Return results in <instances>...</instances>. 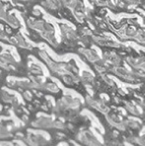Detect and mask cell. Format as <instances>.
<instances>
[{"label": "cell", "instance_id": "cell-1", "mask_svg": "<svg viewBox=\"0 0 145 146\" xmlns=\"http://www.w3.org/2000/svg\"><path fill=\"white\" fill-rule=\"evenodd\" d=\"M31 125L35 128H42V129L53 128V121L50 117H40L32 121Z\"/></svg>", "mask_w": 145, "mask_h": 146}, {"label": "cell", "instance_id": "cell-2", "mask_svg": "<svg viewBox=\"0 0 145 146\" xmlns=\"http://www.w3.org/2000/svg\"><path fill=\"white\" fill-rule=\"evenodd\" d=\"M25 141L30 145H46L48 143V139L42 134L29 133L25 138Z\"/></svg>", "mask_w": 145, "mask_h": 146}, {"label": "cell", "instance_id": "cell-3", "mask_svg": "<svg viewBox=\"0 0 145 146\" xmlns=\"http://www.w3.org/2000/svg\"><path fill=\"white\" fill-rule=\"evenodd\" d=\"M44 23H46L44 20H36V19L30 18V19H28V21H27V26L30 29H33V30H36V31L40 32L44 30Z\"/></svg>", "mask_w": 145, "mask_h": 146}, {"label": "cell", "instance_id": "cell-4", "mask_svg": "<svg viewBox=\"0 0 145 146\" xmlns=\"http://www.w3.org/2000/svg\"><path fill=\"white\" fill-rule=\"evenodd\" d=\"M4 21H5L10 27L13 28V29H18V28H20V26H21V23H20V21H19V19L17 18L15 15L10 14V13H7V14H6L5 18H4Z\"/></svg>", "mask_w": 145, "mask_h": 146}, {"label": "cell", "instance_id": "cell-5", "mask_svg": "<svg viewBox=\"0 0 145 146\" xmlns=\"http://www.w3.org/2000/svg\"><path fill=\"white\" fill-rule=\"evenodd\" d=\"M14 36H15V38H16V40H17V46H16L21 48H25V49H32V48H33V46H32L31 44H30L29 42L25 40V38L21 35L20 33L16 34Z\"/></svg>", "mask_w": 145, "mask_h": 146}, {"label": "cell", "instance_id": "cell-6", "mask_svg": "<svg viewBox=\"0 0 145 146\" xmlns=\"http://www.w3.org/2000/svg\"><path fill=\"white\" fill-rule=\"evenodd\" d=\"M42 6L46 10H57L61 5L58 0H44L42 2Z\"/></svg>", "mask_w": 145, "mask_h": 146}, {"label": "cell", "instance_id": "cell-7", "mask_svg": "<svg viewBox=\"0 0 145 146\" xmlns=\"http://www.w3.org/2000/svg\"><path fill=\"white\" fill-rule=\"evenodd\" d=\"M15 97H16V96L11 95L9 92H7L6 90H4V89H2L1 91H0V100H1L3 103H6V104L11 105L12 101H13V99Z\"/></svg>", "mask_w": 145, "mask_h": 146}, {"label": "cell", "instance_id": "cell-8", "mask_svg": "<svg viewBox=\"0 0 145 146\" xmlns=\"http://www.w3.org/2000/svg\"><path fill=\"white\" fill-rule=\"evenodd\" d=\"M1 56H2V58H3L6 62H7L8 64H11V65H13V64L17 63V60L15 59L14 55L12 54V53L10 52L9 50H5L4 52H2L1 53Z\"/></svg>", "mask_w": 145, "mask_h": 146}, {"label": "cell", "instance_id": "cell-9", "mask_svg": "<svg viewBox=\"0 0 145 146\" xmlns=\"http://www.w3.org/2000/svg\"><path fill=\"white\" fill-rule=\"evenodd\" d=\"M29 71L32 75H44V70H42V68L36 63H30Z\"/></svg>", "mask_w": 145, "mask_h": 146}, {"label": "cell", "instance_id": "cell-10", "mask_svg": "<svg viewBox=\"0 0 145 146\" xmlns=\"http://www.w3.org/2000/svg\"><path fill=\"white\" fill-rule=\"evenodd\" d=\"M44 90L48 92H50V93H58L59 92V87L54 83H44Z\"/></svg>", "mask_w": 145, "mask_h": 146}, {"label": "cell", "instance_id": "cell-11", "mask_svg": "<svg viewBox=\"0 0 145 146\" xmlns=\"http://www.w3.org/2000/svg\"><path fill=\"white\" fill-rule=\"evenodd\" d=\"M11 136V131L7 125H0V139H5Z\"/></svg>", "mask_w": 145, "mask_h": 146}, {"label": "cell", "instance_id": "cell-12", "mask_svg": "<svg viewBox=\"0 0 145 146\" xmlns=\"http://www.w3.org/2000/svg\"><path fill=\"white\" fill-rule=\"evenodd\" d=\"M30 86H31V81L29 80H16V87L22 88V89L28 90L30 89Z\"/></svg>", "mask_w": 145, "mask_h": 146}, {"label": "cell", "instance_id": "cell-13", "mask_svg": "<svg viewBox=\"0 0 145 146\" xmlns=\"http://www.w3.org/2000/svg\"><path fill=\"white\" fill-rule=\"evenodd\" d=\"M77 4H78L77 0H64L62 6H65V7L73 10V9H76V7H77Z\"/></svg>", "mask_w": 145, "mask_h": 146}, {"label": "cell", "instance_id": "cell-14", "mask_svg": "<svg viewBox=\"0 0 145 146\" xmlns=\"http://www.w3.org/2000/svg\"><path fill=\"white\" fill-rule=\"evenodd\" d=\"M81 80L84 83H91V82H93V80H94V76L91 73L85 71V72H83L82 76H81Z\"/></svg>", "mask_w": 145, "mask_h": 146}, {"label": "cell", "instance_id": "cell-15", "mask_svg": "<svg viewBox=\"0 0 145 146\" xmlns=\"http://www.w3.org/2000/svg\"><path fill=\"white\" fill-rule=\"evenodd\" d=\"M32 78V81L35 82L36 84H39V85H42L44 86V77L42 75H34V76H31Z\"/></svg>", "mask_w": 145, "mask_h": 146}, {"label": "cell", "instance_id": "cell-16", "mask_svg": "<svg viewBox=\"0 0 145 146\" xmlns=\"http://www.w3.org/2000/svg\"><path fill=\"white\" fill-rule=\"evenodd\" d=\"M42 31H46V32H48V33L54 34L55 29H54V27H53L52 24H50V23H48V22H46V23H44V30H42Z\"/></svg>", "mask_w": 145, "mask_h": 146}, {"label": "cell", "instance_id": "cell-17", "mask_svg": "<svg viewBox=\"0 0 145 146\" xmlns=\"http://www.w3.org/2000/svg\"><path fill=\"white\" fill-rule=\"evenodd\" d=\"M8 35L1 27H0V40H4V42H8Z\"/></svg>", "mask_w": 145, "mask_h": 146}, {"label": "cell", "instance_id": "cell-18", "mask_svg": "<svg viewBox=\"0 0 145 146\" xmlns=\"http://www.w3.org/2000/svg\"><path fill=\"white\" fill-rule=\"evenodd\" d=\"M0 68H2L4 70H9V64L2 58L1 54H0Z\"/></svg>", "mask_w": 145, "mask_h": 146}, {"label": "cell", "instance_id": "cell-19", "mask_svg": "<svg viewBox=\"0 0 145 146\" xmlns=\"http://www.w3.org/2000/svg\"><path fill=\"white\" fill-rule=\"evenodd\" d=\"M64 123L60 121H53V128H57V129H63L64 128Z\"/></svg>", "mask_w": 145, "mask_h": 146}, {"label": "cell", "instance_id": "cell-20", "mask_svg": "<svg viewBox=\"0 0 145 146\" xmlns=\"http://www.w3.org/2000/svg\"><path fill=\"white\" fill-rule=\"evenodd\" d=\"M6 14H7V11H6V9H5V7H4V5L0 4V19H1V20H4V18H5Z\"/></svg>", "mask_w": 145, "mask_h": 146}, {"label": "cell", "instance_id": "cell-21", "mask_svg": "<svg viewBox=\"0 0 145 146\" xmlns=\"http://www.w3.org/2000/svg\"><path fill=\"white\" fill-rule=\"evenodd\" d=\"M23 98H24L25 100H27V101H32L33 96H32V93L30 91H25L24 93H23Z\"/></svg>", "mask_w": 145, "mask_h": 146}, {"label": "cell", "instance_id": "cell-22", "mask_svg": "<svg viewBox=\"0 0 145 146\" xmlns=\"http://www.w3.org/2000/svg\"><path fill=\"white\" fill-rule=\"evenodd\" d=\"M7 85L10 88L16 87V80H7Z\"/></svg>", "mask_w": 145, "mask_h": 146}, {"label": "cell", "instance_id": "cell-23", "mask_svg": "<svg viewBox=\"0 0 145 146\" xmlns=\"http://www.w3.org/2000/svg\"><path fill=\"white\" fill-rule=\"evenodd\" d=\"M33 14L36 15V16H40V11L39 9H37V8H35V9H33Z\"/></svg>", "mask_w": 145, "mask_h": 146}, {"label": "cell", "instance_id": "cell-24", "mask_svg": "<svg viewBox=\"0 0 145 146\" xmlns=\"http://www.w3.org/2000/svg\"><path fill=\"white\" fill-rule=\"evenodd\" d=\"M22 119H23V121H27V117H26V115H24V117H22Z\"/></svg>", "mask_w": 145, "mask_h": 146}, {"label": "cell", "instance_id": "cell-25", "mask_svg": "<svg viewBox=\"0 0 145 146\" xmlns=\"http://www.w3.org/2000/svg\"><path fill=\"white\" fill-rule=\"evenodd\" d=\"M19 1H23V2H26V1H30V0H19Z\"/></svg>", "mask_w": 145, "mask_h": 146}, {"label": "cell", "instance_id": "cell-26", "mask_svg": "<svg viewBox=\"0 0 145 146\" xmlns=\"http://www.w3.org/2000/svg\"><path fill=\"white\" fill-rule=\"evenodd\" d=\"M0 111H1V110H0Z\"/></svg>", "mask_w": 145, "mask_h": 146}]
</instances>
